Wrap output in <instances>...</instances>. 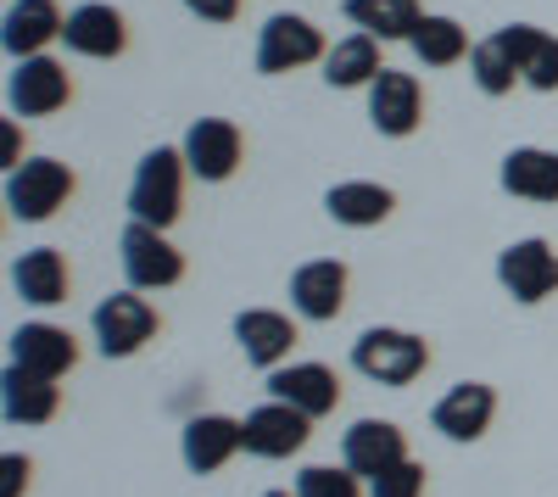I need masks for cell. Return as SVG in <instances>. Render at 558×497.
<instances>
[{
  "label": "cell",
  "mask_w": 558,
  "mask_h": 497,
  "mask_svg": "<svg viewBox=\"0 0 558 497\" xmlns=\"http://www.w3.org/2000/svg\"><path fill=\"white\" fill-rule=\"evenodd\" d=\"M184 151L179 146H157L140 157L134 168V185H129V213L134 223H151V230H168L184 207Z\"/></svg>",
  "instance_id": "obj_1"
},
{
  "label": "cell",
  "mask_w": 558,
  "mask_h": 497,
  "mask_svg": "<svg viewBox=\"0 0 558 497\" xmlns=\"http://www.w3.org/2000/svg\"><path fill=\"white\" fill-rule=\"evenodd\" d=\"M352 369L368 375L375 386H413L418 375L430 369V347L418 341L413 330H391V325H375L352 341Z\"/></svg>",
  "instance_id": "obj_2"
},
{
  "label": "cell",
  "mask_w": 558,
  "mask_h": 497,
  "mask_svg": "<svg viewBox=\"0 0 558 497\" xmlns=\"http://www.w3.org/2000/svg\"><path fill=\"white\" fill-rule=\"evenodd\" d=\"M68 196H73V173L57 157H28V162L7 168V207L23 223H45Z\"/></svg>",
  "instance_id": "obj_3"
},
{
  "label": "cell",
  "mask_w": 558,
  "mask_h": 497,
  "mask_svg": "<svg viewBox=\"0 0 558 497\" xmlns=\"http://www.w3.org/2000/svg\"><path fill=\"white\" fill-rule=\"evenodd\" d=\"M324 57H330V45H324L318 23L302 12H274L257 34V73H291V68H307Z\"/></svg>",
  "instance_id": "obj_4"
},
{
  "label": "cell",
  "mask_w": 558,
  "mask_h": 497,
  "mask_svg": "<svg viewBox=\"0 0 558 497\" xmlns=\"http://www.w3.org/2000/svg\"><path fill=\"white\" fill-rule=\"evenodd\" d=\"M123 275L134 291H168L184 280V252L168 241V230L151 223H129L123 230Z\"/></svg>",
  "instance_id": "obj_5"
},
{
  "label": "cell",
  "mask_w": 558,
  "mask_h": 497,
  "mask_svg": "<svg viewBox=\"0 0 558 497\" xmlns=\"http://www.w3.org/2000/svg\"><path fill=\"white\" fill-rule=\"evenodd\" d=\"M89 325H96L101 357H134L140 347L157 336V307L140 291H118V296H107L96 307V319H89Z\"/></svg>",
  "instance_id": "obj_6"
},
{
  "label": "cell",
  "mask_w": 558,
  "mask_h": 497,
  "mask_svg": "<svg viewBox=\"0 0 558 497\" xmlns=\"http://www.w3.org/2000/svg\"><path fill=\"white\" fill-rule=\"evenodd\" d=\"M179 151H184V168H191L202 185H223V179L241 168L246 141H241V129L229 118H196L191 129H184Z\"/></svg>",
  "instance_id": "obj_7"
},
{
  "label": "cell",
  "mask_w": 558,
  "mask_h": 497,
  "mask_svg": "<svg viewBox=\"0 0 558 497\" xmlns=\"http://www.w3.org/2000/svg\"><path fill=\"white\" fill-rule=\"evenodd\" d=\"M307 436H313V420L302 409H291V402H279V397H268L263 409H252L241 420V447L252 459H291L307 447Z\"/></svg>",
  "instance_id": "obj_8"
},
{
  "label": "cell",
  "mask_w": 558,
  "mask_h": 497,
  "mask_svg": "<svg viewBox=\"0 0 558 497\" xmlns=\"http://www.w3.org/2000/svg\"><path fill=\"white\" fill-rule=\"evenodd\" d=\"M7 107L12 118H51L68 107V68L57 57H23L7 73Z\"/></svg>",
  "instance_id": "obj_9"
},
{
  "label": "cell",
  "mask_w": 558,
  "mask_h": 497,
  "mask_svg": "<svg viewBox=\"0 0 558 497\" xmlns=\"http://www.w3.org/2000/svg\"><path fill=\"white\" fill-rule=\"evenodd\" d=\"M497 280H502V291L514 296V302L536 307V302H547V296L558 291V252H553L542 235L502 246V257H497Z\"/></svg>",
  "instance_id": "obj_10"
},
{
  "label": "cell",
  "mask_w": 558,
  "mask_h": 497,
  "mask_svg": "<svg viewBox=\"0 0 558 497\" xmlns=\"http://www.w3.org/2000/svg\"><path fill=\"white\" fill-rule=\"evenodd\" d=\"M425 118V89L413 73L402 68H380V78L368 84V123H375L386 141H408Z\"/></svg>",
  "instance_id": "obj_11"
},
{
  "label": "cell",
  "mask_w": 558,
  "mask_h": 497,
  "mask_svg": "<svg viewBox=\"0 0 558 497\" xmlns=\"http://www.w3.org/2000/svg\"><path fill=\"white\" fill-rule=\"evenodd\" d=\"M408 459V436L402 425L391 420H357L347 436H341V464L357 475V481H380L391 464Z\"/></svg>",
  "instance_id": "obj_12"
},
{
  "label": "cell",
  "mask_w": 558,
  "mask_h": 497,
  "mask_svg": "<svg viewBox=\"0 0 558 497\" xmlns=\"http://www.w3.org/2000/svg\"><path fill=\"white\" fill-rule=\"evenodd\" d=\"M291 307L302 313V319H313V325L341 319V307H347V263H336V257L302 263L291 275Z\"/></svg>",
  "instance_id": "obj_13"
},
{
  "label": "cell",
  "mask_w": 558,
  "mask_h": 497,
  "mask_svg": "<svg viewBox=\"0 0 558 497\" xmlns=\"http://www.w3.org/2000/svg\"><path fill=\"white\" fill-rule=\"evenodd\" d=\"M492 414H497V391L486 380H458L436 409H430V425L447 436V441H481L492 431Z\"/></svg>",
  "instance_id": "obj_14"
},
{
  "label": "cell",
  "mask_w": 558,
  "mask_h": 497,
  "mask_svg": "<svg viewBox=\"0 0 558 497\" xmlns=\"http://www.w3.org/2000/svg\"><path fill=\"white\" fill-rule=\"evenodd\" d=\"M492 39L508 51V62L520 68V84L553 96V89H558V39H553L547 28H536V23H508V28H497Z\"/></svg>",
  "instance_id": "obj_15"
},
{
  "label": "cell",
  "mask_w": 558,
  "mask_h": 497,
  "mask_svg": "<svg viewBox=\"0 0 558 497\" xmlns=\"http://www.w3.org/2000/svg\"><path fill=\"white\" fill-rule=\"evenodd\" d=\"M62 45L73 57H89V62H112L123 45H129V28H123V12L118 7H101V0H89V7H73L68 23H62Z\"/></svg>",
  "instance_id": "obj_16"
},
{
  "label": "cell",
  "mask_w": 558,
  "mask_h": 497,
  "mask_svg": "<svg viewBox=\"0 0 558 497\" xmlns=\"http://www.w3.org/2000/svg\"><path fill=\"white\" fill-rule=\"evenodd\" d=\"M268 397L291 402L307 420H324V414H336V402H341V380L324 364H279V369H268Z\"/></svg>",
  "instance_id": "obj_17"
},
{
  "label": "cell",
  "mask_w": 558,
  "mask_h": 497,
  "mask_svg": "<svg viewBox=\"0 0 558 497\" xmlns=\"http://www.w3.org/2000/svg\"><path fill=\"white\" fill-rule=\"evenodd\" d=\"M12 364L17 369H34L45 380H62L73 364H78V341L62 330V325H45V319H28L12 330Z\"/></svg>",
  "instance_id": "obj_18"
},
{
  "label": "cell",
  "mask_w": 558,
  "mask_h": 497,
  "mask_svg": "<svg viewBox=\"0 0 558 497\" xmlns=\"http://www.w3.org/2000/svg\"><path fill=\"white\" fill-rule=\"evenodd\" d=\"M62 12L57 0H12L7 7V23H0V45H7V57L23 62V57H45V45L62 39Z\"/></svg>",
  "instance_id": "obj_19"
},
{
  "label": "cell",
  "mask_w": 558,
  "mask_h": 497,
  "mask_svg": "<svg viewBox=\"0 0 558 497\" xmlns=\"http://www.w3.org/2000/svg\"><path fill=\"white\" fill-rule=\"evenodd\" d=\"M235 341L246 352V364L257 369H279L296 347V319L291 313H274V307H246L235 319Z\"/></svg>",
  "instance_id": "obj_20"
},
{
  "label": "cell",
  "mask_w": 558,
  "mask_h": 497,
  "mask_svg": "<svg viewBox=\"0 0 558 497\" xmlns=\"http://www.w3.org/2000/svg\"><path fill=\"white\" fill-rule=\"evenodd\" d=\"M184 464H191V475H213L223 470L229 459L241 453V420L229 414H196L191 425H184Z\"/></svg>",
  "instance_id": "obj_21"
},
{
  "label": "cell",
  "mask_w": 558,
  "mask_h": 497,
  "mask_svg": "<svg viewBox=\"0 0 558 497\" xmlns=\"http://www.w3.org/2000/svg\"><path fill=\"white\" fill-rule=\"evenodd\" d=\"M12 291L34 307H57L68 302V257L57 246H34L12 263Z\"/></svg>",
  "instance_id": "obj_22"
},
{
  "label": "cell",
  "mask_w": 558,
  "mask_h": 497,
  "mask_svg": "<svg viewBox=\"0 0 558 497\" xmlns=\"http://www.w3.org/2000/svg\"><path fill=\"white\" fill-rule=\"evenodd\" d=\"M0 409H7L12 425H45V420H57L62 391H57V380H45V375L12 364L7 380H0Z\"/></svg>",
  "instance_id": "obj_23"
},
{
  "label": "cell",
  "mask_w": 558,
  "mask_h": 497,
  "mask_svg": "<svg viewBox=\"0 0 558 497\" xmlns=\"http://www.w3.org/2000/svg\"><path fill=\"white\" fill-rule=\"evenodd\" d=\"M502 191L520 202H558V151L514 146L502 157Z\"/></svg>",
  "instance_id": "obj_24"
},
{
  "label": "cell",
  "mask_w": 558,
  "mask_h": 497,
  "mask_svg": "<svg viewBox=\"0 0 558 497\" xmlns=\"http://www.w3.org/2000/svg\"><path fill=\"white\" fill-rule=\"evenodd\" d=\"M391 207H397V196L386 185H375V179H347V185H330V196H324V213L347 223V230H375V223L391 218Z\"/></svg>",
  "instance_id": "obj_25"
},
{
  "label": "cell",
  "mask_w": 558,
  "mask_h": 497,
  "mask_svg": "<svg viewBox=\"0 0 558 497\" xmlns=\"http://www.w3.org/2000/svg\"><path fill=\"white\" fill-rule=\"evenodd\" d=\"M380 78V39L375 34H347L330 45V57H324V84L330 89H357V84H375Z\"/></svg>",
  "instance_id": "obj_26"
},
{
  "label": "cell",
  "mask_w": 558,
  "mask_h": 497,
  "mask_svg": "<svg viewBox=\"0 0 558 497\" xmlns=\"http://www.w3.org/2000/svg\"><path fill=\"white\" fill-rule=\"evenodd\" d=\"M347 23H357L363 34H375V39H413L418 28V0H347Z\"/></svg>",
  "instance_id": "obj_27"
},
{
  "label": "cell",
  "mask_w": 558,
  "mask_h": 497,
  "mask_svg": "<svg viewBox=\"0 0 558 497\" xmlns=\"http://www.w3.org/2000/svg\"><path fill=\"white\" fill-rule=\"evenodd\" d=\"M408 45H413V57L425 62V68H452V62H463V57L475 51L470 34H463L452 17H436V12L418 17V28H413V39H408Z\"/></svg>",
  "instance_id": "obj_28"
},
{
  "label": "cell",
  "mask_w": 558,
  "mask_h": 497,
  "mask_svg": "<svg viewBox=\"0 0 558 497\" xmlns=\"http://www.w3.org/2000/svg\"><path fill=\"white\" fill-rule=\"evenodd\" d=\"M470 73L481 84V96H508V89L520 84V68L508 62V51H502L497 39H481L475 51H470Z\"/></svg>",
  "instance_id": "obj_29"
},
{
  "label": "cell",
  "mask_w": 558,
  "mask_h": 497,
  "mask_svg": "<svg viewBox=\"0 0 558 497\" xmlns=\"http://www.w3.org/2000/svg\"><path fill=\"white\" fill-rule=\"evenodd\" d=\"M296 497H363V486H357V475L341 464V470H330V464H307L302 475H296Z\"/></svg>",
  "instance_id": "obj_30"
},
{
  "label": "cell",
  "mask_w": 558,
  "mask_h": 497,
  "mask_svg": "<svg viewBox=\"0 0 558 497\" xmlns=\"http://www.w3.org/2000/svg\"><path fill=\"white\" fill-rule=\"evenodd\" d=\"M368 497H425V464L418 459L391 464L380 481H368Z\"/></svg>",
  "instance_id": "obj_31"
},
{
  "label": "cell",
  "mask_w": 558,
  "mask_h": 497,
  "mask_svg": "<svg viewBox=\"0 0 558 497\" xmlns=\"http://www.w3.org/2000/svg\"><path fill=\"white\" fill-rule=\"evenodd\" d=\"M28 459L23 453H7V459H0V497H17L23 486H28Z\"/></svg>",
  "instance_id": "obj_32"
},
{
  "label": "cell",
  "mask_w": 558,
  "mask_h": 497,
  "mask_svg": "<svg viewBox=\"0 0 558 497\" xmlns=\"http://www.w3.org/2000/svg\"><path fill=\"white\" fill-rule=\"evenodd\" d=\"M202 23H235V12H241V0H184Z\"/></svg>",
  "instance_id": "obj_33"
},
{
  "label": "cell",
  "mask_w": 558,
  "mask_h": 497,
  "mask_svg": "<svg viewBox=\"0 0 558 497\" xmlns=\"http://www.w3.org/2000/svg\"><path fill=\"white\" fill-rule=\"evenodd\" d=\"M263 497H296V492H263Z\"/></svg>",
  "instance_id": "obj_34"
}]
</instances>
